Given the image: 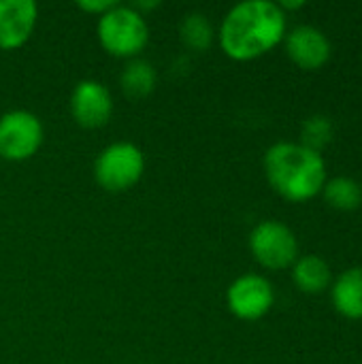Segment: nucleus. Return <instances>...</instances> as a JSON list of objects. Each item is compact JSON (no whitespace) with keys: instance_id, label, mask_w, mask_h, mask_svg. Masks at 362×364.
Returning a JSON list of instances; mask_svg holds the SVG:
<instances>
[{"instance_id":"obj_12","label":"nucleus","mask_w":362,"mask_h":364,"mask_svg":"<svg viewBox=\"0 0 362 364\" xmlns=\"http://www.w3.org/2000/svg\"><path fill=\"white\" fill-rule=\"evenodd\" d=\"M292 279L297 284L299 290L307 292V294H318L322 290H326L333 282V271L329 267V262L322 256L316 254H307L294 260L292 264Z\"/></svg>"},{"instance_id":"obj_1","label":"nucleus","mask_w":362,"mask_h":364,"mask_svg":"<svg viewBox=\"0 0 362 364\" xmlns=\"http://www.w3.org/2000/svg\"><path fill=\"white\" fill-rule=\"evenodd\" d=\"M286 34V13L273 0H243L235 4L218 32L222 51L233 60H254L271 51Z\"/></svg>"},{"instance_id":"obj_5","label":"nucleus","mask_w":362,"mask_h":364,"mask_svg":"<svg viewBox=\"0 0 362 364\" xmlns=\"http://www.w3.org/2000/svg\"><path fill=\"white\" fill-rule=\"evenodd\" d=\"M250 250L265 269H286L299 258L297 235L277 220H265L250 232Z\"/></svg>"},{"instance_id":"obj_13","label":"nucleus","mask_w":362,"mask_h":364,"mask_svg":"<svg viewBox=\"0 0 362 364\" xmlns=\"http://www.w3.org/2000/svg\"><path fill=\"white\" fill-rule=\"evenodd\" d=\"M156 79H158L156 68L147 60L132 58L126 64V68L122 70L119 83H122V90L126 92V96L139 100V98H145L154 92Z\"/></svg>"},{"instance_id":"obj_11","label":"nucleus","mask_w":362,"mask_h":364,"mask_svg":"<svg viewBox=\"0 0 362 364\" xmlns=\"http://www.w3.org/2000/svg\"><path fill=\"white\" fill-rule=\"evenodd\" d=\"M333 305L339 314L352 320L362 318V267L344 271L331 288Z\"/></svg>"},{"instance_id":"obj_4","label":"nucleus","mask_w":362,"mask_h":364,"mask_svg":"<svg viewBox=\"0 0 362 364\" xmlns=\"http://www.w3.org/2000/svg\"><path fill=\"white\" fill-rule=\"evenodd\" d=\"M145 171V156L143 151L128 141L111 143L100 151L94 164V177L100 188L109 192H124L130 190Z\"/></svg>"},{"instance_id":"obj_16","label":"nucleus","mask_w":362,"mask_h":364,"mask_svg":"<svg viewBox=\"0 0 362 364\" xmlns=\"http://www.w3.org/2000/svg\"><path fill=\"white\" fill-rule=\"evenodd\" d=\"M333 134H335L333 119L324 113H314L301 126V145H305L314 151H320L322 147H326L331 143Z\"/></svg>"},{"instance_id":"obj_9","label":"nucleus","mask_w":362,"mask_h":364,"mask_svg":"<svg viewBox=\"0 0 362 364\" xmlns=\"http://www.w3.org/2000/svg\"><path fill=\"white\" fill-rule=\"evenodd\" d=\"M36 19L38 9L32 0H0V49L13 51L26 45Z\"/></svg>"},{"instance_id":"obj_17","label":"nucleus","mask_w":362,"mask_h":364,"mask_svg":"<svg viewBox=\"0 0 362 364\" xmlns=\"http://www.w3.org/2000/svg\"><path fill=\"white\" fill-rule=\"evenodd\" d=\"M117 2H113V0H79L77 2V6L81 9V11H85V13H92V15H105L107 11H111L113 6H115Z\"/></svg>"},{"instance_id":"obj_15","label":"nucleus","mask_w":362,"mask_h":364,"mask_svg":"<svg viewBox=\"0 0 362 364\" xmlns=\"http://www.w3.org/2000/svg\"><path fill=\"white\" fill-rule=\"evenodd\" d=\"M179 36L183 45L192 51H207L215 38L211 21L203 13H190L179 26Z\"/></svg>"},{"instance_id":"obj_2","label":"nucleus","mask_w":362,"mask_h":364,"mask_svg":"<svg viewBox=\"0 0 362 364\" xmlns=\"http://www.w3.org/2000/svg\"><path fill=\"white\" fill-rule=\"evenodd\" d=\"M265 175L277 194L303 203L322 192L326 183V164L320 151L301 143L282 141L267 149Z\"/></svg>"},{"instance_id":"obj_6","label":"nucleus","mask_w":362,"mask_h":364,"mask_svg":"<svg viewBox=\"0 0 362 364\" xmlns=\"http://www.w3.org/2000/svg\"><path fill=\"white\" fill-rule=\"evenodd\" d=\"M41 119L23 109L9 111L0 117V156L11 162L32 158L43 145Z\"/></svg>"},{"instance_id":"obj_14","label":"nucleus","mask_w":362,"mask_h":364,"mask_svg":"<svg viewBox=\"0 0 362 364\" xmlns=\"http://www.w3.org/2000/svg\"><path fill=\"white\" fill-rule=\"evenodd\" d=\"M322 192H324L326 203L341 211H354L362 205V186L356 179L346 177V175L329 179Z\"/></svg>"},{"instance_id":"obj_8","label":"nucleus","mask_w":362,"mask_h":364,"mask_svg":"<svg viewBox=\"0 0 362 364\" xmlns=\"http://www.w3.org/2000/svg\"><path fill=\"white\" fill-rule=\"evenodd\" d=\"M70 113L83 128H100L111 119V92L96 79H83L70 94Z\"/></svg>"},{"instance_id":"obj_18","label":"nucleus","mask_w":362,"mask_h":364,"mask_svg":"<svg viewBox=\"0 0 362 364\" xmlns=\"http://www.w3.org/2000/svg\"><path fill=\"white\" fill-rule=\"evenodd\" d=\"M280 6H282V11L286 13V9H301V6H305V0H282V2H277Z\"/></svg>"},{"instance_id":"obj_3","label":"nucleus","mask_w":362,"mask_h":364,"mask_svg":"<svg viewBox=\"0 0 362 364\" xmlns=\"http://www.w3.org/2000/svg\"><path fill=\"white\" fill-rule=\"evenodd\" d=\"M96 32L102 49L115 58H137L149 41V28L143 13L124 4H115L100 15Z\"/></svg>"},{"instance_id":"obj_10","label":"nucleus","mask_w":362,"mask_h":364,"mask_svg":"<svg viewBox=\"0 0 362 364\" xmlns=\"http://www.w3.org/2000/svg\"><path fill=\"white\" fill-rule=\"evenodd\" d=\"M286 51L294 64L314 70L320 68L331 58L333 47L329 36L320 28L312 23H303V26H294L286 34Z\"/></svg>"},{"instance_id":"obj_7","label":"nucleus","mask_w":362,"mask_h":364,"mask_svg":"<svg viewBox=\"0 0 362 364\" xmlns=\"http://www.w3.org/2000/svg\"><path fill=\"white\" fill-rule=\"evenodd\" d=\"M275 292L267 277L247 273L237 277L226 292L228 309L241 320H260L273 307Z\"/></svg>"}]
</instances>
